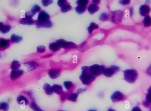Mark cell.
<instances>
[{"label": "cell", "mask_w": 151, "mask_h": 111, "mask_svg": "<svg viewBox=\"0 0 151 111\" xmlns=\"http://www.w3.org/2000/svg\"><path fill=\"white\" fill-rule=\"evenodd\" d=\"M81 70V74L80 76V80L84 85H90L96 79V77L91 73L89 66H84L82 67Z\"/></svg>", "instance_id": "obj_1"}, {"label": "cell", "mask_w": 151, "mask_h": 111, "mask_svg": "<svg viewBox=\"0 0 151 111\" xmlns=\"http://www.w3.org/2000/svg\"><path fill=\"white\" fill-rule=\"evenodd\" d=\"M124 79L130 83H134L138 78L137 72L134 69H129L124 71Z\"/></svg>", "instance_id": "obj_2"}, {"label": "cell", "mask_w": 151, "mask_h": 111, "mask_svg": "<svg viewBox=\"0 0 151 111\" xmlns=\"http://www.w3.org/2000/svg\"><path fill=\"white\" fill-rule=\"evenodd\" d=\"M123 15V12L122 10H118L110 12L109 14V19L111 22L118 24L120 23L122 21V16Z\"/></svg>", "instance_id": "obj_3"}, {"label": "cell", "mask_w": 151, "mask_h": 111, "mask_svg": "<svg viewBox=\"0 0 151 111\" xmlns=\"http://www.w3.org/2000/svg\"><path fill=\"white\" fill-rule=\"evenodd\" d=\"M105 69V66L103 65H92L89 66V70L91 73L94 76H98L103 73Z\"/></svg>", "instance_id": "obj_4"}, {"label": "cell", "mask_w": 151, "mask_h": 111, "mask_svg": "<svg viewBox=\"0 0 151 111\" xmlns=\"http://www.w3.org/2000/svg\"><path fill=\"white\" fill-rule=\"evenodd\" d=\"M120 70V68L118 66L113 65L108 67V68L105 69L103 74L107 78H110L113 76L115 73H118Z\"/></svg>", "instance_id": "obj_5"}, {"label": "cell", "mask_w": 151, "mask_h": 111, "mask_svg": "<svg viewBox=\"0 0 151 111\" xmlns=\"http://www.w3.org/2000/svg\"><path fill=\"white\" fill-rule=\"evenodd\" d=\"M56 43L59 46L62 48H75L77 47V45L74 42H67L63 39L57 40Z\"/></svg>", "instance_id": "obj_6"}, {"label": "cell", "mask_w": 151, "mask_h": 111, "mask_svg": "<svg viewBox=\"0 0 151 111\" xmlns=\"http://www.w3.org/2000/svg\"><path fill=\"white\" fill-rule=\"evenodd\" d=\"M49 15L46 11L42 10L40 12L38 15L37 22L38 23H44L49 21Z\"/></svg>", "instance_id": "obj_7"}, {"label": "cell", "mask_w": 151, "mask_h": 111, "mask_svg": "<svg viewBox=\"0 0 151 111\" xmlns=\"http://www.w3.org/2000/svg\"><path fill=\"white\" fill-rule=\"evenodd\" d=\"M110 98L113 102H118L123 100L124 96L120 91H116L111 95Z\"/></svg>", "instance_id": "obj_8"}, {"label": "cell", "mask_w": 151, "mask_h": 111, "mask_svg": "<svg viewBox=\"0 0 151 111\" xmlns=\"http://www.w3.org/2000/svg\"><path fill=\"white\" fill-rule=\"evenodd\" d=\"M24 72V71L23 70H12L10 73L11 78L13 80L17 79L23 75Z\"/></svg>", "instance_id": "obj_9"}, {"label": "cell", "mask_w": 151, "mask_h": 111, "mask_svg": "<svg viewBox=\"0 0 151 111\" xmlns=\"http://www.w3.org/2000/svg\"><path fill=\"white\" fill-rule=\"evenodd\" d=\"M61 73V71L59 70H57L55 69H51L49 70L48 73V75L49 78L51 79H56L58 78Z\"/></svg>", "instance_id": "obj_10"}, {"label": "cell", "mask_w": 151, "mask_h": 111, "mask_svg": "<svg viewBox=\"0 0 151 111\" xmlns=\"http://www.w3.org/2000/svg\"><path fill=\"white\" fill-rule=\"evenodd\" d=\"M151 10L150 8L147 5H142L140 8V14L142 16L148 15Z\"/></svg>", "instance_id": "obj_11"}, {"label": "cell", "mask_w": 151, "mask_h": 111, "mask_svg": "<svg viewBox=\"0 0 151 111\" xmlns=\"http://www.w3.org/2000/svg\"><path fill=\"white\" fill-rule=\"evenodd\" d=\"M35 26L37 28H51L53 26V23L51 21L49 20L44 23H38L35 24Z\"/></svg>", "instance_id": "obj_12"}, {"label": "cell", "mask_w": 151, "mask_h": 111, "mask_svg": "<svg viewBox=\"0 0 151 111\" xmlns=\"http://www.w3.org/2000/svg\"><path fill=\"white\" fill-rule=\"evenodd\" d=\"M17 102L20 104H25L28 105L29 104V101L28 99L23 95H20L18 96L16 99Z\"/></svg>", "instance_id": "obj_13"}, {"label": "cell", "mask_w": 151, "mask_h": 111, "mask_svg": "<svg viewBox=\"0 0 151 111\" xmlns=\"http://www.w3.org/2000/svg\"><path fill=\"white\" fill-rule=\"evenodd\" d=\"M25 66H26L28 71L34 70L38 67V63L35 61H29L24 64Z\"/></svg>", "instance_id": "obj_14"}, {"label": "cell", "mask_w": 151, "mask_h": 111, "mask_svg": "<svg viewBox=\"0 0 151 111\" xmlns=\"http://www.w3.org/2000/svg\"><path fill=\"white\" fill-rule=\"evenodd\" d=\"M20 23L23 25H32L34 23V21L30 18H23L20 20Z\"/></svg>", "instance_id": "obj_15"}, {"label": "cell", "mask_w": 151, "mask_h": 111, "mask_svg": "<svg viewBox=\"0 0 151 111\" xmlns=\"http://www.w3.org/2000/svg\"><path fill=\"white\" fill-rule=\"evenodd\" d=\"M99 6H98L96 4H90L87 8V10L89 13L91 14H93L96 12H97L99 10Z\"/></svg>", "instance_id": "obj_16"}, {"label": "cell", "mask_w": 151, "mask_h": 111, "mask_svg": "<svg viewBox=\"0 0 151 111\" xmlns=\"http://www.w3.org/2000/svg\"><path fill=\"white\" fill-rule=\"evenodd\" d=\"M10 41L8 40L1 38L0 39V49H4L9 47Z\"/></svg>", "instance_id": "obj_17"}, {"label": "cell", "mask_w": 151, "mask_h": 111, "mask_svg": "<svg viewBox=\"0 0 151 111\" xmlns=\"http://www.w3.org/2000/svg\"><path fill=\"white\" fill-rule=\"evenodd\" d=\"M23 40V37L16 34H12L11 36L10 41L13 44H17Z\"/></svg>", "instance_id": "obj_18"}, {"label": "cell", "mask_w": 151, "mask_h": 111, "mask_svg": "<svg viewBox=\"0 0 151 111\" xmlns=\"http://www.w3.org/2000/svg\"><path fill=\"white\" fill-rule=\"evenodd\" d=\"M44 89L45 92L47 95L51 96L53 94L54 91L53 90L52 87L49 84H46L44 85Z\"/></svg>", "instance_id": "obj_19"}, {"label": "cell", "mask_w": 151, "mask_h": 111, "mask_svg": "<svg viewBox=\"0 0 151 111\" xmlns=\"http://www.w3.org/2000/svg\"><path fill=\"white\" fill-rule=\"evenodd\" d=\"M12 26L9 24H3L0 28V32L2 34L7 33L10 31Z\"/></svg>", "instance_id": "obj_20"}, {"label": "cell", "mask_w": 151, "mask_h": 111, "mask_svg": "<svg viewBox=\"0 0 151 111\" xmlns=\"http://www.w3.org/2000/svg\"><path fill=\"white\" fill-rule=\"evenodd\" d=\"M52 89L54 92L55 94H59L62 92L63 88L61 85L54 84L53 85Z\"/></svg>", "instance_id": "obj_21"}, {"label": "cell", "mask_w": 151, "mask_h": 111, "mask_svg": "<svg viewBox=\"0 0 151 111\" xmlns=\"http://www.w3.org/2000/svg\"><path fill=\"white\" fill-rule=\"evenodd\" d=\"M49 48L52 51L56 52V51H58V50H59L60 47L59 46V45L57 44L56 42H51V44H49Z\"/></svg>", "instance_id": "obj_22"}, {"label": "cell", "mask_w": 151, "mask_h": 111, "mask_svg": "<svg viewBox=\"0 0 151 111\" xmlns=\"http://www.w3.org/2000/svg\"><path fill=\"white\" fill-rule=\"evenodd\" d=\"M99 28V26L97 24H96L95 23L92 22L90 23V25L89 26V27L87 28V31L89 33H92L95 29H96Z\"/></svg>", "instance_id": "obj_23"}, {"label": "cell", "mask_w": 151, "mask_h": 111, "mask_svg": "<svg viewBox=\"0 0 151 111\" xmlns=\"http://www.w3.org/2000/svg\"><path fill=\"white\" fill-rule=\"evenodd\" d=\"M21 66V64L17 60H14L12 61V64L11 65V68L12 70H19Z\"/></svg>", "instance_id": "obj_24"}, {"label": "cell", "mask_w": 151, "mask_h": 111, "mask_svg": "<svg viewBox=\"0 0 151 111\" xmlns=\"http://www.w3.org/2000/svg\"><path fill=\"white\" fill-rule=\"evenodd\" d=\"M76 12L79 14H82L86 11V7L84 5H78L75 8Z\"/></svg>", "instance_id": "obj_25"}, {"label": "cell", "mask_w": 151, "mask_h": 111, "mask_svg": "<svg viewBox=\"0 0 151 111\" xmlns=\"http://www.w3.org/2000/svg\"><path fill=\"white\" fill-rule=\"evenodd\" d=\"M9 108V104L5 102L0 103V111H8Z\"/></svg>", "instance_id": "obj_26"}, {"label": "cell", "mask_w": 151, "mask_h": 111, "mask_svg": "<svg viewBox=\"0 0 151 111\" xmlns=\"http://www.w3.org/2000/svg\"><path fill=\"white\" fill-rule=\"evenodd\" d=\"M78 97V94H76V93L75 94L74 93L68 96V100L73 102H75L77 101Z\"/></svg>", "instance_id": "obj_27"}, {"label": "cell", "mask_w": 151, "mask_h": 111, "mask_svg": "<svg viewBox=\"0 0 151 111\" xmlns=\"http://www.w3.org/2000/svg\"><path fill=\"white\" fill-rule=\"evenodd\" d=\"M109 19V16L106 13H103L101 14L99 16V20L102 21H106Z\"/></svg>", "instance_id": "obj_28"}, {"label": "cell", "mask_w": 151, "mask_h": 111, "mask_svg": "<svg viewBox=\"0 0 151 111\" xmlns=\"http://www.w3.org/2000/svg\"><path fill=\"white\" fill-rule=\"evenodd\" d=\"M30 108L34 111H39L41 110L40 107L38 106L36 102H35V101H33L30 104Z\"/></svg>", "instance_id": "obj_29"}, {"label": "cell", "mask_w": 151, "mask_h": 111, "mask_svg": "<svg viewBox=\"0 0 151 111\" xmlns=\"http://www.w3.org/2000/svg\"><path fill=\"white\" fill-rule=\"evenodd\" d=\"M144 24L145 26H150L151 25V17L149 16H146L144 19Z\"/></svg>", "instance_id": "obj_30"}, {"label": "cell", "mask_w": 151, "mask_h": 111, "mask_svg": "<svg viewBox=\"0 0 151 111\" xmlns=\"http://www.w3.org/2000/svg\"><path fill=\"white\" fill-rule=\"evenodd\" d=\"M72 9V6L70 4H66L63 7L61 8V12L63 13H65L66 12H68L70 10Z\"/></svg>", "instance_id": "obj_31"}, {"label": "cell", "mask_w": 151, "mask_h": 111, "mask_svg": "<svg viewBox=\"0 0 151 111\" xmlns=\"http://www.w3.org/2000/svg\"><path fill=\"white\" fill-rule=\"evenodd\" d=\"M64 86L65 89H70L73 87V84L72 82L69 81H67L64 82Z\"/></svg>", "instance_id": "obj_32"}, {"label": "cell", "mask_w": 151, "mask_h": 111, "mask_svg": "<svg viewBox=\"0 0 151 111\" xmlns=\"http://www.w3.org/2000/svg\"><path fill=\"white\" fill-rule=\"evenodd\" d=\"M41 8L40 6L38 5V4H35L34 5L32 8L31 9V11L33 12V13L36 14V13L39 12L41 10Z\"/></svg>", "instance_id": "obj_33"}, {"label": "cell", "mask_w": 151, "mask_h": 111, "mask_svg": "<svg viewBox=\"0 0 151 111\" xmlns=\"http://www.w3.org/2000/svg\"><path fill=\"white\" fill-rule=\"evenodd\" d=\"M148 93L146 96V101L149 103H151V86L148 89Z\"/></svg>", "instance_id": "obj_34"}, {"label": "cell", "mask_w": 151, "mask_h": 111, "mask_svg": "<svg viewBox=\"0 0 151 111\" xmlns=\"http://www.w3.org/2000/svg\"><path fill=\"white\" fill-rule=\"evenodd\" d=\"M68 4L67 1H58V4L60 7H63L66 4Z\"/></svg>", "instance_id": "obj_35"}, {"label": "cell", "mask_w": 151, "mask_h": 111, "mask_svg": "<svg viewBox=\"0 0 151 111\" xmlns=\"http://www.w3.org/2000/svg\"><path fill=\"white\" fill-rule=\"evenodd\" d=\"M37 50L38 52L43 53L46 50V47L44 46H39L37 47Z\"/></svg>", "instance_id": "obj_36"}, {"label": "cell", "mask_w": 151, "mask_h": 111, "mask_svg": "<svg viewBox=\"0 0 151 111\" xmlns=\"http://www.w3.org/2000/svg\"><path fill=\"white\" fill-rule=\"evenodd\" d=\"M35 14L33 13V12H32L31 11L27 12L25 13V17L26 18H32L33 16H34V15Z\"/></svg>", "instance_id": "obj_37"}, {"label": "cell", "mask_w": 151, "mask_h": 111, "mask_svg": "<svg viewBox=\"0 0 151 111\" xmlns=\"http://www.w3.org/2000/svg\"><path fill=\"white\" fill-rule=\"evenodd\" d=\"M89 3L88 1H77V4H79V5H84L85 6Z\"/></svg>", "instance_id": "obj_38"}, {"label": "cell", "mask_w": 151, "mask_h": 111, "mask_svg": "<svg viewBox=\"0 0 151 111\" xmlns=\"http://www.w3.org/2000/svg\"><path fill=\"white\" fill-rule=\"evenodd\" d=\"M41 2L44 6L47 7L53 3V1H42Z\"/></svg>", "instance_id": "obj_39"}, {"label": "cell", "mask_w": 151, "mask_h": 111, "mask_svg": "<svg viewBox=\"0 0 151 111\" xmlns=\"http://www.w3.org/2000/svg\"><path fill=\"white\" fill-rule=\"evenodd\" d=\"M130 2L129 1H119V3L122 5H127L129 4Z\"/></svg>", "instance_id": "obj_40"}, {"label": "cell", "mask_w": 151, "mask_h": 111, "mask_svg": "<svg viewBox=\"0 0 151 111\" xmlns=\"http://www.w3.org/2000/svg\"><path fill=\"white\" fill-rule=\"evenodd\" d=\"M147 73L149 76H151V65L147 68Z\"/></svg>", "instance_id": "obj_41"}, {"label": "cell", "mask_w": 151, "mask_h": 111, "mask_svg": "<svg viewBox=\"0 0 151 111\" xmlns=\"http://www.w3.org/2000/svg\"><path fill=\"white\" fill-rule=\"evenodd\" d=\"M132 111H142V110L139 107L136 106V107L133 108L132 110Z\"/></svg>", "instance_id": "obj_42"}, {"label": "cell", "mask_w": 151, "mask_h": 111, "mask_svg": "<svg viewBox=\"0 0 151 111\" xmlns=\"http://www.w3.org/2000/svg\"><path fill=\"white\" fill-rule=\"evenodd\" d=\"M143 105L145 106V107H147V108H148L149 107V103L147 101H144L143 103Z\"/></svg>", "instance_id": "obj_43"}, {"label": "cell", "mask_w": 151, "mask_h": 111, "mask_svg": "<svg viewBox=\"0 0 151 111\" xmlns=\"http://www.w3.org/2000/svg\"><path fill=\"white\" fill-rule=\"evenodd\" d=\"M92 2L94 4H99L100 3V1H92Z\"/></svg>", "instance_id": "obj_44"}, {"label": "cell", "mask_w": 151, "mask_h": 111, "mask_svg": "<svg viewBox=\"0 0 151 111\" xmlns=\"http://www.w3.org/2000/svg\"><path fill=\"white\" fill-rule=\"evenodd\" d=\"M84 91L85 90H84L83 89H79L77 91H78V94H80V93H81V92H83V91Z\"/></svg>", "instance_id": "obj_45"}, {"label": "cell", "mask_w": 151, "mask_h": 111, "mask_svg": "<svg viewBox=\"0 0 151 111\" xmlns=\"http://www.w3.org/2000/svg\"><path fill=\"white\" fill-rule=\"evenodd\" d=\"M108 111H115V110L113 109H111V108H110V109H109L108 110Z\"/></svg>", "instance_id": "obj_46"}, {"label": "cell", "mask_w": 151, "mask_h": 111, "mask_svg": "<svg viewBox=\"0 0 151 111\" xmlns=\"http://www.w3.org/2000/svg\"><path fill=\"white\" fill-rule=\"evenodd\" d=\"M97 111L96 110L94 109H90L89 110V111Z\"/></svg>", "instance_id": "obj_47"}, {"label": "cell", "mask_w": 151, "mask_h": 111, "mask_svg": "<svg viewBox=\"0 0 151 111\" xmlns=\"http://www.w3.org/2000/svg\"><path fill=\"white\" fill-rule=\"evenodd\" d=\"M3 23H2V22H0V28H1V27L2 26V25L3 24Z\"/></svg>", "instance_id": "obj_48"}, {"label": "cell", "mask_w": 151, "mask_h": 111, "mask_svg": "<svg viewBox=\"0 0 151 111\" xmlns=\"http://www.w3.org/2000/svg\"><path fill=\"white\" fill-rule=\"evenodd\" d=\"M1 57H2V55H1V53H0V58H1Z\"/></svg>", "instance_id": "obj_49"}, {"label": "cell", "mask_w": 151, "mask_h": 111, "mask_svg": "<svg viewBox=\"0 0 151 111\" xmlns=\"http://www.w3.org/2000/svg\"><path fill=\"white\" fill-rule=\"evenodd\" d=\"M42 111V110H40V111Z\"/></svg>", "instance_id": "obj_50"}, {"label": "cell", "mask_w": 151, "mask_h": 111, "mask_svg": "<svg viewBox=\"0 0 151 111\" xmlns=\"http://www.w3.org/2000/svg\"></svg>", "instance_id": "obj_51"}, {"label": "cell", "mask_w": 151, "mask_h": 111, "mask_svg": "<svg viewBox=\"0 0 151 111\" xmlns=\"http://www.w3.org/2000/svg\"></svg>", "instance_id": "obj_52"}]
</instances>
